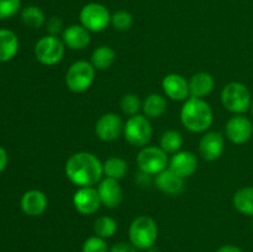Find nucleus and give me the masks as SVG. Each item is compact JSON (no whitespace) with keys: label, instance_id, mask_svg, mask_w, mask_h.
Here are the masks:
<instances>
[{"label":"nucleus","instance_id":"obj_19","mask_svg":"<svg viewBox=\"0 0 253 252\" xmlns=\"http://www.w3.org/2000/svg\"><path fill=\"white\" fill-rule=\"evenodd\" d=\"M155 184L161 192L166 194L178 195L184 190V178L175 174L169 168H166L165 170L156 174Z\"/></svg>","mask_w":253,"mask_h":252},{"label":"nucleus","instance_id":"obj_12","mask_svg":"<svg viewBox=\"0 0 253 252\" xmlns=\"http://www.w3.org/2000/svg\"><path fill=\"white\" fill-rule=\"evenodd\" d=\"M73 205L82 215H91L96 212L101 205L98 189L94 187L78 188L73 195Z\"/></svg>","mask_w":253,"mask_h":252},{"label":"nucleus","instance_id":"obj_10","mask_svg":"<svg viewBox=\"0 0 253 252\" xmlns=\"http://www.w3.org/2000/svg\"><path fill=\"white\" fill-rule=\"evenodd\" d=\"M124 121L118 114L106 113L95 124V135L104 142H111L124 133Z\"/></svg>","mask_w":253,"mask_h":252},{"label":"nucleus","instance_id":"obj_4","mask_svg":"<svg viewBox=\"0 0 253 252\" xmlns=\"http://www.w3.org/2000/svg\"><path fill=\"white\" fill-rule=\"evenodd\" d=\"M221 103L230 113L241 115L251 106V93L245 84L240 82H231L222 88Z\"/></svg>","mask_w":253,"mask_h":252},{"label":"nucleus","instance_id":"obj_8","mask_svg":"<svg viewBox=\"0 0 253 252\" xmlns=\"http://www.w3.org/2000/svg\"><path fill=\"white\" fill-rule=\"evenodd\" d=\"M136 162L143 174L153 175L165 170L169 160H168L167 153L161 147L147 146L138 152Z\"/></svg>","mask_w":253,"mask_h":252},{"label":"nucleus","instance_id":"obj_11","mask_svg":"<svg viewBox=\"0 0 253 252\" xmlns=\"http://www.w3.org/2000/svg\"><path fill=\"white\" fill-rule=\"evenodd\" d=\"M227 138L235 145H244L251 138L253 125L250 119L242 115H235L227 121L225 127Z\"/></svg>","mask_w":253,"mask_h":252},{"label":"nucleus","instance_id":"obj_15","mask_svg":"<svg viewBox=\"0 0 253 252\" xmlns=\"http://www.w3.org/2000/svg\"><path fill=\"white\" fill-rule=\"evenodd\" d=\"M162 89L166 95L172 100H187L190 96L189 82L177 73H169L162 79Z\"/></svg>","mask_w":253,"mask_h":252},{"label":"nucleus","instance_id":"obj_21","mask_svg":"<svg viewBox=\"0 0 253 252\" xmlns=\"http://www.w3.org/2000/svg\"><path fill=\"white\" fill-rule=\"evenodd\" d=\"M19 51V39L11 30H0V62H9Z\"/></svg>","mask_w":253,"mask_h":252},{"label":"nucleus","instance_id":"obj_22","mask_svg":"<svg viewBox=\"0 0 253 252\" xmlns=\"http://www.w3.org/2000/svg\"><path fill=\"white\" fill-rule=\"evenodd\" d=\"M168 103L161 94L152 93L142 101V110L148 119H156L162 116L167 110Z\"/></svg>","mask_w":253,"mask_h":252},{"label":"nucleus","instance_id":"obj_2","mask_svg":"<svg viewBox=\"0 0 253 252\" xmlns=\"http://www.w3.org/2000/svg\"><path fill=\"white\" fill-rule=\"evenodd\" d=\"M214 120L212 109L204 99L189 98L184 101L180 110V121L192 132H204Z\"/></svg>","mask_w":253,"mask_h":252},{"label":"nucleus","instance_id":"obj_13","mask_svg":"<svg viewBox=\"0 0 253 252\" xmlns=\"http://www.w3.org/2000/svg\"><path fill=\"white\" fill-rule=\"evenodd\" d=\"M225 150L224 136L216 131L204 133L199 141V153L204 160L216 161L222 156Z\"/></svg>","mask_w":253,"mask_h":252},{"label":"nucleus","instance_id":"obj_27","mask_svg":"<svg viewBox=\"0 0 253 252\" xmlns=\"http://www.w3.org/2000/svg\"><path fill=\"white\" fill-rule=\"evenodd\" d=\"M20 17H21V21L31 29H39L46 22L44 12L39 6H26L22 9Z\"/></svg>","mask_w":253,"mask_h":252},{"label":"nucleus","instance_id":"obj_31","mask_svg":"<svg viewBox=\"0 0 253 252\" xmlns=\"http://www.w3.org/2000/svg\"><path fill=\"white\" fill-rule=\"evenodd\" d=\"M82 252H109L108 244L105 239L99 236H90L84 241Z\"/></svg>","mask_w":253,"mask_h":252},{"label":"nucleus","instance_id":"obj_38","mask_svg":"<svg viewBox=\"0 0 253 252\" xmlns=\"http://www.w3.org/2000/svg\"><path fill=\"white\" fill-rule=\"evenodd\" d=\"M250 109H251V113H252V115H253V100H252V103H251V106H250Z\"/></svg>","mask_w":253,"mask_h":252},{"label":"nucleus","instance_id":"obj_18","mask_svg":"<svg viewBox=\"0 0 253 252\" xmlns=\"http://www.w3.org/2000/svg\"><path fill=\"white\" fill-rule=\"evenodd\" d=\"M21 209L29 216H40L43 214L48 205L46 194L41 190L31 189L21 198Z\"/></svg>","mask_w":253,"mask_h":252},{"label":"nucleus","instance_id":"obj_30","mask_svg":"<svg viewBox=\"0 0 253 252\" xmlns=\"http://www.w3.org/2000/svg\"><path fill=\"white\" fill-rule=\"evenodd\" d=\"M132 15L125 10H120V11H116L111 15L110 24L118 31H127L132 26Z\"/></svg>","mask_w":253,"mask_h":252},{"label":"nucleus","instance_id":"obj_26","mask_svg":"<svg viewBox=\"0 0 253 252\" xmlns=\"http://www.w3.org/2000/svg\"><path fill=\"white\" fill-rule=\"evenodd\" d=\"M118 231V222L111 216L104 215L94 222V234L101 239H110Z\"/></svg>","mask_w":253,"mask_h":252},{"label":"nucleus","instance_id":"obj_33","mask_svg":"<svg viewBox=\"0 0 253 252\" xmlns=\"http://www.w3.org/2000/svg\"><path fill=\"white\" fill-rule=\"evenodd\" d=\"M46 30L51 36H57L59 32H63V20L59 16H51L46 21Z\"/></svg>","mask_w":253,"mask_h":252},{"label":"nucleus","instance_id":"obj_29","mask_svg":"<svg viewBox=\"0 0 253 252\" xmlns=\"http://www.w3.org/2000/svg\"><path fill=\"white\" fill-rule=\"evenodd\" d=\"M120 108L125 115L135 116L137 115L140 109H142V101H141V99L136 94H125L121 98Z\"/></svg>","mask_w":253,"mask_h":252},{"label":"nucleus","instance_id":"obj_16","mask_svg":"<svg viewBox=\"0 0 253 252\" xmlns=\"http://www.w3.org/2000/svg\"><path fill=\"white\" fill-rule=\"evenodd\" d=\"M168 168L182 178L194 174L198 168V158L190 151H179L174 153L168 162Z\"/></svg>","mask_w":253,"mask_h":252},{"label":"nucleus","instance_id":"obj_9","mask_svg":"<svg viewBox=\"0 0 253 252\" xmlns=\"http://www.w3.org/2000/svg\"><path fill=\"white\" fill-rule=\"evenodd\" d=\"M66 44L57 36L47 35L40 39L35 46V56L44 66H54L62 61Z\"/></svg>","mask_w":253,"mask_h":252},{"label":"nucleus","instance_id":"obj_23","mask_svg":"<svg viewBox=\"0 0 253 252\" xmlns=\"http://www.w3.org/2000/svg\"><path fill=\"white\" fill-rule=\"evenodd\" d=\"M232 202L237 211L247 216H253V187H245L237 190Z\"/></svg>","mask_w":253,"mask_h":252},{"label":"nucleus","instance_id":"obj_34","mask_svg":"<svg viewBox=\"0 0 253 252\" xmlns=\"http://www.w3.org/2000/svg\"><path fill=\"white\" fill-rule=\"evenodd\" d=\"M109 252H137V249L131 242L121 241L113 245V247L109 250Z\"/></svg>","mask_w":253,"mask_h":252},{"label":"nucleus","instance_id":"obj_36","mask_svg":"<svg viewBox=\"0 0 253 252\" xmlns=\"http://www.w3.org/2000/svg\"><path fill=\"white\" fill-rule=\"evenodd\" d=\"M216 252H244L240 247L234 246V245H224L220 247Z\"/></svg>","mask_w":253,"mask_h":252},{"label":"nucleus","instance_id":"obj_25","mask_svg":"<svg viewBox=\"0 0 253 252\" xmlns=\"http://www.w3.org/2000/svg\"><path fill=\"white\" fill-rule=\"evenodd\" d=\"M127 169V163L120 157H110L103 163V170L106 178H113V179L119 180L125 177Z\"/></svg>","mask_w":253,"mask_h":252},{"label":"nucleus","instance_id":"obj_1","mask_svg":"<svg viewBox=\"0 0 253 252\" xmlns=\"http://www.w3.org/2000/svg\"><path fill=\"white\" fill-rule=\"evenodd\" d=\"M67 178L77 187H93L104 174L103 163L90 152L73 153L64 166Z\"/></svg>","mask_w":253,"mask_h":252},{"label":"nucleus","instance_id":"obj_20","mask_svg":"<svg viewBox=\"0 0 253 252\" xmlns=\"http://www.w3.org/2000/svg\"><path fill=\"white\" fill-rule=\"evenodd\" d=\"M215 86L212 76L207 72H199L192 76L189 81V94L192 98L203 99L209 95Z\"/></svg>","mask_w":253,"mask_h":252},{"label":"nucleus","instance_id":"obj_7","mask_svg":"<svg viewBox=\"0 0 253 252\" xmlns=\"http://www.w3.org/2000/svg\"><path fill=\"white\" fill-rule=\"evenodd\" d=\"M124 136L130 145L143 147L152 137V126L145 115L130 116L124 125Z\"/></svg>","mask_w":253,"mask_h":252},{"label":"nucleus","instance_id":"obj_14","mask_svg":"<svg viewBox=\"0 0 253 252\" xmlns=\"http://www.w3.org/2000/svg\"><path fill=\"white\" fill-rule=\"evenodd\" d=\"M98 193L101 205L114 209L121 204L124 199V192L119 182L113 178H104L99 182Z\"/></svg>","mask_w":253,"mask_h":252},{"label":"nucleus","instance_id":"obj_32","mask_svg":"<svg viewBox=\"0 0 253 252\" xmlns=\"http://www.w3.org/2000/svg\"><path fill=\"white\" fill-rule=\"evenodd\" d=\"M20 10V0H0V20L9 19Z\"/></svg>","mask_w":253,"mask_h":252},{"label":"nucleus","instance_id":"obj_35","mask_svg":"<svg viewBox=\"0 0 253 252\" xmlns=\"http://www.w3.org/2000/svg\"><path fill=\"white\" fill-rule=\"evenodd\" d=\"M7 165V153L2 147H0V173L5 169Z\"/></svg>","mask_w":253,"mask_h":252},{"label":"nucleus","instance_id":"obj_37","mask_svg":"<svg viewBox=\"0 0 253 252\" xmlns=\"http://www.w3.org/2000/svg\"><path fill=\"white\" fill-rule=\"evenodd\" d=\"M147 252H161V251L158 249H155V247H152V249L147 250Z\"/></svg>","mask_w":253,"mask_h":252},{"label":"nucleus","instance_id":"obj_3","mask_svg":"<svg viewBox=\"0 0 253 252\" xmlns=\"http://www.w3.org/2000/svg\"><path fill=\"white\" fill-rule=\"evenodd\" d=\"M157 237V224L148 215H141L131 222L128 229V239L137 250H150L155 247Z\"/></svg>","mask_w":253,"mask_h":252},{"label":"nucleus","instance_id":"obj_6","mask_svg":"<svg viewBox=\"0 0 253 252\" xmlns=\"http://www.w3.org/2000/svg\"><path fill=\"white\" fill-rule=\"evenodd\" d=\"M81 25L88 31L101 32L110 25L111 15L108 7L99 2H89L82 7L79 12Z\"/></svg>","mask_w":253,"mask_h":252},{"label":"nucleus","instance_id":"obj_17","mask_svg":"<svg viewBox=\"0 0 253 252\" xmlns=\"http://www.w3.org/2000/svg\"><path fill=\"white\" fill-rule=\"evenodd\" d=\"M62 41L68 48L81 51L90 43V31L83 25H71L62 32Z\"/></svg>","mask_w":253,"mask_h":252},{"label":"nucleus","instance_id":"obj_24","mask_svg":"<svg viewBox=\"0 0 253 252\" xmlns=\"http://www.w3.org/2000/svg\"><path fill=\"white\" fill-rule=\"evenodd\" d=\"M116 59V53L111 47L109 46H100L95 48L91 53L90 63L95 69H104L110 68Z\"/></svg>","mask_w":253,"mask_h":252},{"label":"nucleus","instance_id":"obj_28","mask_svg":"<svg viewBox=\"0 0 253 252\" xmlns=\"http://www.w3.org/2000/svg\"><path fill=\"white\" fill-rule=\"evenodd\" d=\"M183 137L182 133L175 130H168L162 133L160 140V146L166 153H177L182 148Z\"/></svg>","mask_w":253,"mask_h":252},{"label":"nucleus","instance_id":"obj_5","mask_svg":"<svg viewBox=\"0 0 253 252\" xmlns=\"http://www.w3.org/2000/svg\"><path fill=\"white\" fill-rule=\"evenodd\" d=\"M95 79V68L88 61H77L66 73V85L73 93L88 90Z\"/></svg>","mask_w":253,"mask_h":252}]
</instances>
